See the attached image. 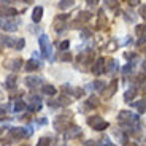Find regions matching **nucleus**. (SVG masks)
I'll list each match as a JSON object with an SVG mask.
<instances>
[{
    "mask_svg": "<svg viewBox=\"0 0 146 146\" xmlns=\"http://www.w3.org/2000/svg\"><path fill=\"white\" fill-rule=\"evenodd\" d=\"M38 43H40V48H41V54L46 56L49 60H52V48H51V43H49V38H48V35H41L40 40H38Z\"/></svg>",
    "mask_w": 146,
    "mask_h": 146,
    "instance_id": "f257e3e1",
    "label": "nucleus"
},
{
    "mask_svg": "<svg viewBox=\"0 0 146 146\" xmlns=\"http://www.w3.org/2000/svg\"><path fill=\"white\" fill-rule=\"evenodd\" d=\"M88 124L91 125L92 129H95V130H105L106 127H108V122L106 121H103L100 116H92L88 119Z\"/></svg>",
    "mask_w": 146,
    "mask_h": 146,
    "instance_id": "f03ea898",
    "label": "nucleus"
},
{
    "mask_svg": "<svg viewBox=\"0 0 146 146\" xmlns=\"http://www.w3.org/2000/svg\"><path fill=\"white\" fill-rule=\"evenodd\" d=\"M26 106L30 110V111H38V110H41V99H40V95H36V94L29 95Z\"/></svg>",
    "mask_w": 146,
    "mask_h": 146,
    "instance_id": "7ed1b4c3",
    "label": "nucleus"
},
{
    "mask_svg": "<svg viewBox=\"0 0 146 146\" xmlns=\"http://www.w3.org/2000/svg\"><path fill=\"white\" fill-rule=\"evenodd\" d=\"M41 78L40 76H27L26 78V86L29 89H35V88H40V84H41Z\"/></svg>",
    "mask_w": 146,
    "mask_h": 146,
    "instance_id": "20e7f679",
    "label": "nucleus"
},
{
    "mask_svg": "<svg viewBox=\"0 0 146 146\" xmlns=\"http://www.w3.org/2000/svg\"><path fill=\"white\" fill-rule=\"evenodd\" d=\"M65 21H67V16H57V18L54 19L52 27L56 29V32H62L64 27H65Z\"/></svg>",
    "mask_w": 146,
    "mask_h": 146,
    "instance_id": "39448f33",
    "label": "nucleus"
},
{
    "mask_svg": "<svg viewBox=\"0 0 146 146\" xmlns=\"http://www.w3.org/2000/svg\"><path fill=\"white\" fill-rule=\"evenodd\" d=\"M81 133V129L78 127V125H73V127H70L68 130H65V133H64V137L65 138H75V137H78Z\"/></svg>",
    "mask_w": 146,
    "mask_h": 146,
    "instance_id": "423d86ee",
    "label": "nucleus"
},
{
    "mask_svg": "<svg viewBox=\"0 0 146 146\" xmlns=\"http://www.w3.org/2000/svg\"><path fill=\"white\" fill-rule=\"evenodd\" d=\"M5 65H7V68H10V70H19L21 68V65H22V60L21 59H10V60H8L7 64H5Z\"/></svg>",
    "mask_w": 146,
    "mask_h": 146,
    "instance_id": "0eeeda50",
    "label": "nucleus"
},
{
    "mask_svg": "<svg viewBox=\"0 0 146 146\" xmlns=\"http://www.w3.org/2000/svg\"><path fill=\"white\" fill-rule=\"evenodd\" d=\"M41 18H43V7H35L32 13V19L33 22H40Z\"/></svg>",
    "mask_w": 146,
    "mask_h": 146,
    "instance_id": "6e6552de",
    "label": "nucleus"
},
{
    "mask_svg": "<svg viewBox=\"0 0 146 146\" xmlns=\"http://www.w3.org/2000/svg\"><path fill=\"white\" fill-rule=\"evenodd\" d=\"M137 95V88L135 86H130V88L125 91V94H124V99H125V102H130L133 97Z\"/></svg>",
    "mask_w": 146,
    "mask_h": 146,
    "instance_id": "1a4fd4ad",
    "label": "nucleus"
},
{
    "mask_svg": "<svg viewBox=\"0 0 146 146\" xmlns=\"http://www.w3.org/2000/svg\"><path fill=\"white\" fill-rule=\"evenodd\" d=\"M38 68H40V64L36 62L35 59H30V60L26 62V70L27 72H33V70H38Z\"/></svg>",
    "mask_w": 146,
    "mask_h": 146,
    "instance_id": "9d476101",
    "label": "nucleus"
},
{
    "mask_svg": "<svg viewBox=\"0 0 146 146\" xmlns=\"http://www.w3.org/2000/svg\"><path fill=\"white\" fill-rule=\"evenodd\" d=\"M24 108H26V103L22 102V100H15V102H13V106H11V111L19 113V111H22Z\"/></svg>",
    "mask_w": 146,
    "mask_h": 146,
    "instance_id": "9b49d317",
    "label": "nucleus"
},
{
    "mask_svg": "<svg viewBox=\"0 0 146 146\" xmlns=\"http://www.w3.org/2000/svg\"><path fill=\"white\" fill-rule=\"evenodd\" d=\"M41 92L46 94V95H54L56 92H57V89H56L52 84H44L43 88H41Z\"/></svg>",
    "mask_w": 146,
    "mask_h": 146,
    "instance_id": "f8f14e48",
    "label": "nucleus"
},
{
    "mask_svg": "<svg viewBox=\"0 0 146 146\" xmlns=\"http://www.w3.org/2000/svg\"><path fill=\"white\" fill-rule=\"evenodd\" d=\"M0 27L3 30H16V24L13 22H7L5 19H0Z\"/></svg>",
    "mask_w": 146,
    "mask_h": 146,
    "instance_id": "ddd939ff",
    "label": "nucleus"
},
{
    "mask_svg": "<svg viewBox=\"0 0 146 146\" xmlns=\"http://www.w3.org/2000/svg\"><path fill=\"white\" fill-rule=\"evenodd\" d=\"M102 72H103V60H102V59H99L97 64L94 65V73H95V75H100Z\"/></svg>",
    "mask_w": 146,
    "mask_h": 146,
    "instance_id": "4468645a",
    "label": "nucleus"
},
{
    "mask_svg": "<svg viewBox=\"0 0 146 146\" xmlns=\"http://www.w3.org/2000/svg\"><path fill=\"white\" fill-rule=\"evenodd\" d=\"M0 41L5 44V46H15V40L13 38H10V36H0Z\"/></svg>",
    "mask_w": 146,
    "mask_h": 146,
    "instance_id": "2eb2a0df",
    "label": "nucleus"
},
{
    "mask_svg": "<svg viewBox=\"0 0 146 146\" xmlns=\"http://www.w3.org/2000/svg\"><path fill=\"white\" fill-rule=\"evenodd\" d=\"M16 86V75H10V76L7 78V88H15Z\"/></svg>",
    "mask_w": 146,
    "mask_h": 146,
    "instance_id": "dca6fc26",
    "label": "nucleus"
},
{
    "mask_svg": "<svg viewBox=\"0 0 146 146\" xmlns=\"http://www.w3.org/2000/svg\"><path fill=\"white\" fill-rule=\"evenodd\" d=\"M86 106H89V108H97V106H99L97 97H91V99L88 100V103H86Z\"/></svg>",
    "mask_w": 146,
    "mask_h": 146,
    "instance_id": "f3484780",
    "label": "nucleus"
},
{
    "mask_svg": "<svg viewBox=\"0 0 146 146\" xmlns=\"http://www.w3.org/2000/svg\"><path fill=\"white\" fill-rule=\"evenodd\" d=\"M117 89V84H116V81H113V83L110 84V88H108V91H106V97H111V95L114 94V91Z\"/></svg>",
    "mask_w": 146,
    "mask_h": 146,
    "instance_id": "a211bd4d",
    "label": "nucleus"
},
{
    "mask_svg": "<svg viewBox=\"0 0 146 146\" xmlns=\"http://www.w3.org/2000/svg\"><path fill=\"white\" fill-rule=\"evenodd\" d=\"M16 13H18V11H16L15 8H3V10H2V15L3 16H16Z\"/></svg>",
    "mask_w": 146,
    "mask_h": 146,
    "instance_id": "6ab92c4d",
    "label": "nucleus"
},
{
    "mask_svg": "<svg viewBox=\"0 0 146 146\" xmlns=\"http://www.w3.org/2000/svg\"><path fill=\"white\" fill-rule=\"evenodd\" d=\"M106 67H108L110 72H114V70L117 68V60H114V59H110L108 64H106Z\"/></svg>",
    "mask_w": 146,
    "mask_h": 146,
    "instance_id": "aec40b11",
    "label": "nucleus"
},
{
    "mask_svg": "<svg viewBox=\"0 0 146 146\" xmlns=\"http://www.w3.org/2000/svg\"><path fill=\"white\" fill-rule=\"evenodd\" d=\"M51 145V140L48 138V137H43V138L38 140V143H36V146H49Z\"/></svg>",
    "mask_w": 146,
    "mask_h": 146,
    "instance_id": "412c9836",
    "label": "nucleus"
},
{
    "mask_svg": "<svg viewBox=\"0 0 146 146\" xmlns=\"http://www.w3.org/2000/svg\"><path fill=\"white\" fill-rule=\"evenodd\" d=\"M133 106H137V110H138V111H141V113H145V100H140V102H137L135 105Z\"/></svg>",
    "mask_w": 146,
    "mask_h": 146,
    "instance_id": "4be33fe9",
    "label": "nucleus"
},
{
    "mask_svg": "<svg viewBox=\"0 0 146 146\" xmlns=\"http://www.w3.org/2000/svg\"><path fill=\"white\" fill-rule=\"evenodd\" d=\"M72 5H75V2H72V0H68V2H60V3H59V7L62 8V10H65V8H70Z\"/></svg>",
    "mask_w": 146,
    "mask_h": 146,
    "instance_id": "5701e85b",
    "label": "nucleus"
},
{
    "mask_svg": "<svg viewBox=\"0 0 146 146\" xmlns=\"http://www.w3.org/2000/svg\"><path fill=\"white\" fill-rule=\"evenodd\" d=\"M103 88H105V84H103L102 81H95L94 86H92V89H97V91H102Z\"/></svg>",
    "mask_w": 146,
    "mask_h": 146,
    "instance_id": "b1692460",
    "label": "nucleus"
},
{
    "mask_svg": "<svg viewBox=\"0 0 146 146\" xmlns=\"http://www.w3.org/2000/svg\"><path fill=\"white\" fill-rule=\"evenodd\" d=\"M91 18V13H88V11H83V13H80V19H83V21H86V19Z\"/></svg>",
    "mask_w": 146,
    "mask_h": 146,
    "instance_id": "393cba45",
    "label": "nucleus"
},
{
    "mask_svg": "<svg viewBox=\"0 0 146 146\" xmlns=\"http://www.w3.org/2000/svg\"><path fill=\"white\" fill-rule=\"evenodd\" d=\"M68 46H70V41L68 40L60 41V44H59V48H60V49H68Z\"/></svg>",
    "mask_w": 146,
    "mask_h": 146,
    "instance_id": "a878e982",
    "label": "nucleus"
},
{
    "mask_svg": "<svg viewBox=\"0 0 146 146\" xmlns=\"http://www.w3.org/2000/svg\"><path fill=\"white\" fill-rule=\"evenodd\" d=\"M137 33H138V35H141V38H143V35H145V26H137Z\"/></svg>",
    "mask_w": 146,
    "mask_h": 146,
    "instance_id": "bb28decb",
    "label": "nucleus"
},
{
    "mask_svg": "<svg viewBox=\"0 0 146 146\" xmlns=\"http://www.w3.org/2000/svg\"><path fill=\"white\" fill-rule=\"evenodd\" d=\"M24 43H26V41H24V38H19L18 44H16V49H22V48H24Z\"/></svg>",
    "mask_w": 146,
    "mask_h": 146,
    "instance_id": "cd10ccee",
    "label": "nucleus"
},
{
    "mask_svg": "<svg viewBox=\"0 0 146 146\" xmlns=\"http://www.w3.org/2000/svg\"><path fill=\"white\" fill-rule=\"evenodd\" d=\"M100 146H114V145H113V143H110L108 138H103L102 141H100Z\"/></svg>",
    "mask_w": 146,
    "mask_h": 146,
    "instance_id": "c85d7f7f",
    "label": "nucleus"
},
{
    "mask_svg": "<svg viewBox=\"0 0 146 146\" xmlns=\"http://www.w3.org/2000/svg\"><path fill=\"white\" fill-rule=\"evenodd\" d=\"M122 72H124V73H130V72H132V65H125Z\"/></svg>",
    "mask_w": 146,
    "mask_h": 146,
    "instance_id": "c756f323",
    "label": "nucleus"
},
{
    "mask_svg": "<svg viewBox=\"0 0 146 146\" xmlns=\"http://www.w3.org/2000/svg\"><path fill=\"white\" fill-rule=\"evenodd\" d=\"M38 124H41V125L48 124V121H46V117H41V119H38Z\"/></svg>",
    "mask_w": 146,
    "mask_h": 146,
    "instance_id": "7c9ffc66",
    "label": "nucleus"
},
{
    "mask_svg": "<svg viewBox=\"0 0 146 146\" xmlns=\"http://www.w3.org/2000/svg\"><path fill=\"white\" fill-rule=\"evenodd\" d=\"M5 111H7V108H5L3 105H0V114H2V113H5Z\"/></svg>",
    "mask_w": 146,
    "mask_h": 146,
    "instance_id": "2f4dec72",
    "label": "nucleus"
},
{
    "mask_svg": "<svg viewBox=\"0 0 146 146\" xmlns=\"http://www.w3.org/2000/svg\"><path fill=\"white\" fill-rule=\"evenodd\" d=\"M95 143L94 141H91V140H89V141H86V146H94Z\"/></svg>",
    "mask_w": 146,
    "mask_h": 146,
    "instance_id": "473e14b6",
    "label": "nucleus"
},
{
    "mask_svg": "<svg viewBox=\"0 0 146 146\" xmlns=\"http://www.w3.org/2000/svg\"><path fill=\"white\" fill-rule=\"evenodd\" d=\"M22 146H29V145H22Z\"/></svg>",
    "mask_w": 146,
    "mask_h": 146,
    "instance_id": "72a5a7b5",
    "label": "nucleus"
}]
</instances>
